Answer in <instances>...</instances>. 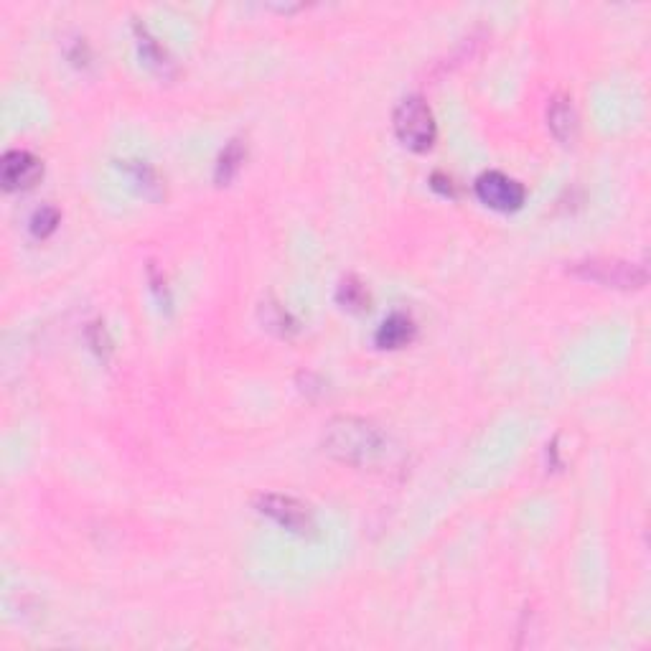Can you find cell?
I'll use <instances>...</instances> for the list:
<instances>
[{"mask_svg":"<svg viewBox=\"0 0 651 651\" xmlns=\"http://www.w3.org/2000/svg\"><path fill=\"white\" fill-rule=\"evenodd\" d=\"M59 209L51 204H44L39 206L34 214H31V219H28V229H31V234H34L36 240H46L49 234L56 232V227H59Z\"/></svg>","mask_w":651,"mask_h":651,"instance_id":"14","label":"cell"},{"mask_svg":"<svg viewBox=\"0 0 651 651\" xmlns=\"http://www.w3.org/2000/svg\"><path fill=\"white\" fill-rule=\"evenodd\" d=\"M44 176V163L28 151H8L0 163V181L6 191L34 189Z\"/></svg>","mask_w":651,"mask_h":651,"instance_id":"6","label":"cell"},{"mask_svg":"<svg viewBox=\"0 0 651 651\" xmlns=\"http://www.w3.org/2000/svg\"><path fill=\"white\" fill-rule=\"evenodd\" d=\"M260 313H262L265 329L275 331L278 336H290L298 331V321H295V318L290 316V313L285 311V306H280V303L265 301L260 306Z\"/></svg>","mask_w":651,"mask_h":651,"instance_id":"12","label":"cell"},{"mask_svg":"<svg viewBox=\"0 0 651 651\" xmlns=\"http://www.w3.org/2000/svg\"><path fill=\"white\" fill-rule=\"evenodd\" d=\"M415 334H418V326H415L410 313L395 311L379 323L377 334H374V344H377L379 349L395 351V349H402V346L412 344Z\"/></svg>","mask_w":651,"mask_h":651,"instance_id":"9","label":"cell"},{"mask_svg":"<svg viewBox=\"0 0 651 651\" xmlns=\"http://www.w3.org/2000/svg\"><path fill=\"white\" fill-rule=\"evenodd\" d=\"M247 161V140L242 138H232L227 145L222 148L217 158V166H214V181L219 186L232 184L234 176L242 171Z\"/></svg>","mask_w":651,"mask_h":651,"instance_id":"10","label":"cell"},{"mask_svg":"<svg viewBox=\"0 0 651 651\" xmlns=\"http://www.w3.org/2000/svg\"><path fill=\"white\" fill-rule=\"evenodd\" d=\"M473 189H476V196L496 212H517L519 206L524 204V196H527V191L517 179L501 171H484L476 179Z\"/></svg>","mask_w":651,"mask_h":651,"instance_id":"5","label":"cell"},{"mask_svg":"<svg viewBox=\"0 0 651 651\" xmlns=\"http://www.w3.org/2000/svg\"><path fill=\"white\" fill-rule=\"evenodd\" d=\"M547 128L565 145L578 138V112H575L573 100L568 95L557 92V95L550 97V102H547Z\"/></svg>","mask_w":651,"mask_h":651,"instance_id":"7","label":"cell"},{"mask_svg":"<svg viewBox=\"0 0 651 651\" xmlns=\"http://www.w3.org/2000/svg\"><path fill=\"white\" fill-rule=\"evenodd\" d=\"M392 128H395L397 140L415 153L430 151L435 138H438L433 110L425 102V97L420 95H407L405 100L397 102L395 115H392Z\"/></svg>","mask_w":651,"mask_h":651,"instance_id":"3","label":"cell"},{"mask_svg":"<svg viewBox=\"0 0 651 651\" xmlns=\"http://www.w3.org/2000/svg\"><path fill=\"white\" fill-rule=\"evenodd\" d=\"M568 273L613 290H641L649 280L644 265L618 257H585L568 265Z\"/></svg>","mask_w":651,"mask_h":651,"instance_id":"2","label":"cell"},{"mask_svg":"<svg viewBox=\"0 0 651 651\" xmlns=\"http://www.w3.org/2000/svg\"><path fill=\"white\" fill-rule=\"evenodd\" d=\"M133 34H135V41H138V51H140V56H143V62L148 64V67H151L158 77H163V79L176 77V72H179V69H176V62L171 59V54H168V51L158 44L156 36H153L151 31H148V28L138 21V18H135V23H133Z\"/></svg>","mask_w":651,"mask_h":651,"instance_id":"8","label":"cell"},{"mask_svg":"<svg viewBox=\"0 0 651 651\" xmlns=\"http://www.w3.org/2000/svg\"><path fill=\"white\" fill-rule=\"evenodd\" d=\"M321 446L326 456L354 468H379L390 463L392 438L377 423L354 415H339L323 430Z\"/></svg>","mask_w":651,"mask_h":651,"instance_id":"1","label":"cell"},{"mask_svg":"<svg viewBox=\"0 0 651 651\" xmlns=\"http://www.w3.org/2000/svg\"><path fill=\"white\" fill-rule=\"evenodd\" d=\"M336 301L346 308V311H364L369 308V293L364 288V283L354 275H346L339 283V290H336Z\"/></svg>","mask_w":651,"mask_h":651,"instance_id":"13","label":"cell"},{"mask_svg":"<svg viewBox=\"0 0 651 651\" xmlns=\"http://www.w3.org/2000/svg\"><path fill=\"white\" fill-rule=\"evenodd\" d=\"M257 512L273 519L283 529L301 537L316 535V517H313L311 507L303 504L301 499L288 494H262L257 499Z\"/></svg>","mask_w":651,"mask_h":651,"instance_id":"4","label":"cell"},{"mask_svg":"<svg viewBox=\"0 0 651 651\" xmlns=\"http://www.w3.org/2000/svg\"><path fill=\"white\" fill-rule=\"evenodd\" d=\"M120 168L128 173L130 181H133V184L138 186L145 196H148V199H161L163 196L161 176H158V171L151 166V163L148 161H123V166Z\"/></svg>","mask_w":651,"mask_h":651,"instance_id":"11","label":"cell"}]
</instances>
